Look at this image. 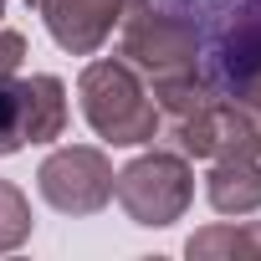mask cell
Returning <instances> with one entry per match:
<instances>
[{"mask_svg": "<svg viewBox=\"0 0 261 261\" xmlns=\"http://www.w3.org/2000/svg\"><path fill=\"white\" fill-rule=\"evenodd\" d=\"M21 82V118H26V144H57L67 134V87L51 72L16 77Z\"/></svg>", "mask_w": 261, "mask_h": 261, "instance_id": "7", "label": "cell"}, {"mask_svg": "<svg viewBox=\"0 0 261 261\" xmlns=\"http://www.w3.org/2000/svg\"><path fill=\"white\" fill-rule=\"evenodd\" d=\"M77 97H82V118L87 128L113 144V149H139L159 139V102L149 92V82L128 67L123 57H97L82 67L77 77Z\"/></svg>", "mask_w": 261, "mask_h": 261, "instance_id": "1", "label": "cell"}, {"mask_svg": "<svg viewBox=\"0 0 261 261\" xmlns=\"http://www.w3.org/2000/svg\"><path fill=\"white\" fill-rule=\"evenodd\" d=\"M6 6H11V0H0V16H6Z\"/></svg>", "mask_w": 261, "mask_h": 261, "instance_id": "12", "label": "cell"}, {"mask_svg": "<svg viewBox=\"0 0 261 261\" xmlns=\"http://www.w3.org/2000/svg\"><path fill=\"white\" fill-rule=\"evenodd\" d=\"M185 251L200 256V261H230V256L261 261V220H236V225L220 220V225H205V230H195L185 241Z\"/></svg>", "mask_w": 261, "mask_h": 261, "instance_id": "9", "label": "cell"}, {"mask_svg": "<svg viewBox=\"0 0 261 261\" xmlns=\"http://www.w3.org/2000/svg\"><path fill=\"white\" fill-rule=\"evenodd\" d=\"M36 11H41V21H46V31L62 51L92 57V51H102V41L123 21L128 0H41Z\"/></svg>", "mask_w": 261, "mask_h": 261, "instance_id": "5", "label": "cell"}, {"mask_svg": "<svg viewBox=\"0 0 261 261\" xmlns=\"http://www.w3.org/2000/svg\"><path fill=\"white\" fill-rule=\"evenodd\" d=\"M113 200L123 205V215L134 225H174L185 220L190 200H195V169L179 149H154V154H139L134 164H123L113 174Z\"/></svg>", "mask_w": 261, "mask_h": 261, "instance_id": "3", "label": "cell"}, {"mask_svg": "<svg viewBox=\"0 0 261 261\" xmlns=\"http://www.w3.org/2000/svg\"><path fill=\"white\" fill-rule=\"evenodd\" d=\"M205 200L220 215H256L261 210V159H210Z\"/></svg>", "mask_w": 261, "mask_h": 261, "instance_id": "8", "label": "cell"}, {"mask_svg": "<svg viewBox=\"0 0 261 261\" xmlns=\"http://www.w3.org/2000/svg\"><path fill=\"white\" fill-rule=\"evenodd\" d=\"M36 190L62 215H97L113 200V159L92 144L51 149L36 169Z\"/></svg>", "mask_w": 261, "mask_h": 261, "instance_id": "4", "label": "cell"}, {"mask_svg": "<svg viewBox=\"0 0 261 261\" xmlns=\"http://www.w3.org/2000/svg\"><path fill=\"white\" fill-rule=\"evenodd\" d=\"M118 57L149 87L185 82V77H200V31L179 11H159V6H149V0H128Z\"/></svg>", "mask_w": 261, "mask_h": 261, "instance_id": "2", "label": "cell"}, {"mask_svg": "<svg viewBox=\"0 0 261 261\" xmlns=\"http://www.w3.org/2000/svg\"><path fill=\"white\" fill-rule=\"evenodd\" d=\"M26 149V118H21V82L16 72L0 77V159Z\"/></svg>", "mask_w": 261, "mask_h": 261, "instance_id": "11", "label": "cell"}, {"mask_svg": "<svg viewBox=\"0 0 261 261\" xmlns=\"http://www.w3.org/2000/svg\"><path fill=\"white\" fill-rule=\"evenodd\" d=\"M31 200H26V190L21 185H11V179H0V256L6 251H21L26 241H31Z\"/></svg>", "mask_w": 261, "mask_h": 261, "instance_id": "10", "label": "cell"}, {"mask_svg": "<svg viewBox=\"0 0 261 261\" xmlns=\"http://www.w3.org/2000/svg\"><path fill=\"white\" fill-rule=\"evenodd\" d=\"M256 67H261V0H246V6L220 26V36H215L210 62L200 67V77L210 87H220V82H236V77H246Z\"/></svg>", "mask_w": 261, "mask_h": 261, "instance_id": "6", "label": "cell"}, {"mask_svg": "<svg viewBox=\"0 0 261 261\" xmlns=\"http://www.w3.org/2000/svg\"><path fill=\"white\" fill-rule=\"evenodd\" d=\"M26 6H31V11H36V6H41V0H26Z\"/></svg>", "mask_w": 261, "mask_h": 261, "instance_id": "13", "label": "cell"}]
</instances>
